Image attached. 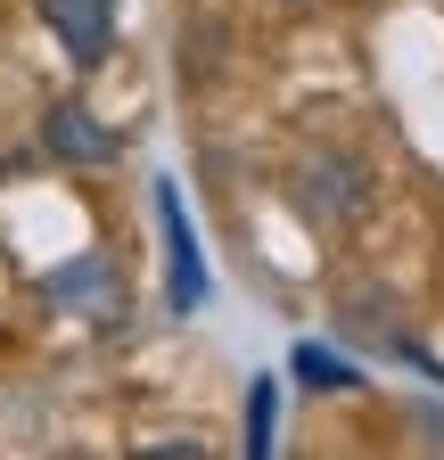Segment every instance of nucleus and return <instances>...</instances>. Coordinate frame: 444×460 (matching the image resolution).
<instances>
[{
  "mask_svg": "<svg viewBox=\"0 0 444 460\" xmlns=\"http://www.w3.org/2000/svg\"><path fill=\"white\" fill-rule=\"evenodd\" d=\"M271 428H280V386L255 378V386H247V460H271V444H280Z\"/></svg>",
  "mask_w": 444,
  "mask_h": 460,
  "instance_id": "423d86ee",
  "label": "nucleus"
},
{
  "mask_svg": "<svg viewBox=\"0 0 444 460\" xmlns=\"http://www.w3.org/2000/svg\"><path fill=\"white\" fill-rule=\"evenodd\" d=\"M41 156L67 164V172H99V164L124 156V132H107L83 99H58V107H41Z\"/></svg>",
  "mask_w": 444,
  "mask_h": 460,
  "instance_id": "f257e3e1",
  "label": "nucleus"
},
{
  "mask_svg": "<svg viewBox=\"0 0 444 460\" xmlns=\"http://www.w3.org/2000/svg\"><path fill=\"white\" fill-rule=\"evenodd\" d=\"M41 25L58 33V49L75 66H99L107 49H116V0H33Z\"/></svg>",
  "mask_w": 444,
  "mask_h": 460,
  "instance_id": "7ed1b4c3",
  "label": "nucleus"
},
{
  "mask_svg": "<svg viewBox=\"0 0 444 460\" xmlns=\"http://www.w3.org/2000/svg\"><path fill=\"white\" fill-rule=\"evenodd\" d=\"M362 198H370V181H362L354 156H313V164L297 172V206H305L313 222H354Z\"/></svg>",
  "mask_w": 444,
  "mask_h": 460,
  "instance_id": "39448f33",
  "label": "nucleus"
},
{
  "mask_svg": "<svg viewBox=\"0 0 444 460\" xmlns=\"http://www.w3.org/2000/svg\"><path fill=\"white\" fill-rule=\"evenodd\" d=\"M156 230H164V305L173 313H198L206 305V255H198V230L182 214V190L173 181H156Z\"/></svg>",
  "mask_w": 444,
  "mask_h": 460,
  "instance_id": "f03ea898",
  "label": "nucleus"
},
{
  "mask_svg": "<svg viewBox=\"0 0 444 460\" xmlns=\"http://www.w3.org/2000/svg\"><path fill=\"white\" fill-rule=\"evenodd\" d=\"M305 386H362V370L346 354H329V345H297V362H289Z\"/></svg>",
  "mask_w": 444,
  "mask_h": 460,
  "instance_id": "0eeeda50",
  "label": "nucleus"
},
{
  "mask_svg": "<svg viewBox=\"0 0 444 460\" xmlns=\"http://www.w3.org/2000/svg\"><path fill=\"white\" fill-rule=\"evenodd\" d=\"M41 305H58V313H116L124 305V271L107 255H75L58 271H41Z\"/></svg>",
  "mask_w": 444,
  "mask_h": 460,
  "instance_id": "20e7f679",
  "label": "nucleus"
}]
</instances>
